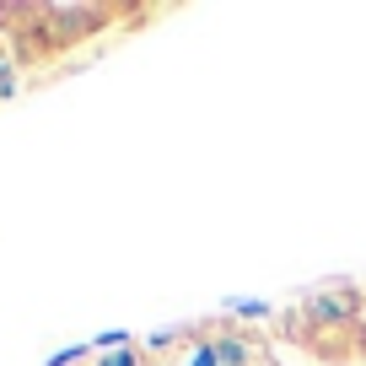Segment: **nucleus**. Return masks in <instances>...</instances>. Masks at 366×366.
Listing matches in <instances>:
<instances>
[{
    "instance_id": "nucleus-1",
    "label": "nucleus",
    "mask_w": 366,
    "mask_h": 366,
    "mask_svg": "<svg viewBox=\"0 0 366 366\" xmlns=\"http://www.w3.org/2000/svg\"><path fill=\"white\" fill-rule=\"evenodd\" d=\"M157 11L162 6H129V0H16V6L0 0V44L22 70H44L114 27L151 22Z\"/></svg>"
},
{
    "instance_id": "nucleus-4",
    "label": "nucleus",
    "mask_w": 366,
    "mask_h": 366,
    "mask_svg": "<svg viewBox=\"0 0 366 366\" xmlns=\"http://www.w3.org/2000/svg\"><path fill=\"white\" fill-rule=\"evenodd\" d=\"M146 366H221L216 361V345H210L205 323H189V329H167V334H151L140 345Z\"/></svg>"
},
{
    "instance_id": "nucleus-3",
    "label": "nucleus",
    "mask_w": 366,
    "mask_h": 366,
    "mask_svg": "<svg viewBox=\"0 0 366 366\" xmlns=\"http://www.w3.org/2000/svg\"><path fill=\"white\" fill-rule=\"evenodd\" d=\"M205 334L210 345H216V361L221 366H280L274 361V340L264 329H248V323L237 318H205Z\"/></svg>"
},
{
    "instance_id": "nucleus-5",
    "label": "nucleus",
    "mask_w": 366,
    "mask_h": 366,
    "mask_svg": "<svg viewBox=\"0 0 366 366\" xmlns=\"http://www.w3.org/2000/svg\"><path fill=\"white\" fill-rule=\"evenodd\" d=\"M49 366H146V355H140L135 340L114 334V340L86 345V350H70V355H59V361H49Z\"/></svg>"
},
{
    "instance_id": "nucleus-2",
    "label": "nucleus",
    "mask_w": 366,
    "mask_h": 366,
    "mask_svg": "<svg viewBox=\"0 0 366 366\" xmlns=\"http://www.w3.org/2000/svg\"><path fill=\"white\" fill-rule=\"evenodd\" d=\"M269 340L297 345L323 366H366V286L323 280L280 307Z\"/></svg>"
}]
</instances>
